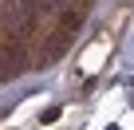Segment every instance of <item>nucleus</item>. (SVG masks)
<instances>
[{
  "instance_id": "nucleus-2",
  "label": "nucleus",
  "mask_w": 134,
  "mask_h": 130,
  "mask_svg": "<svg viewBox=\"0 0 134 130\" xmlns=\"http://www.w3.org/2000/svg\"><path fill=\"white\" fill-rule=\"evenodd\" d=\"M28 67V51H24V36H4L0 39V79H12Z\"/></svg>"
},
{
  "instance_id": "nucleus-1",
  "label": "nucleus",
  "mask_w": 134,
  "mask_h": 130,
  "mask_svg": "<svg viewBox=\"0 0 134 130\" xmlns=\"http://www.w3.org/2000/svg\"><path fill=\"white\" fill-rule=\"evenodd\" d=\"M83 16H87L83 4H67L63 12H55V32H47V39H43V47H40V55H36L40 67H43V63H55L67 47H71L75 32L83 28Z\"/></svg>"
}]
</instances>
